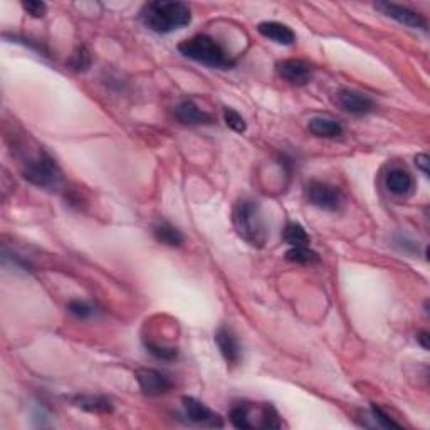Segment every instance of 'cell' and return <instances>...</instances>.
Returning <instances> with one entry per match:
<instances>
[{"mask_svg":"<svg viewBox=\"0 0 430 430\" xmlns=\"http://www.w3.org/2000/svg\"><path fill=\"white\" fill-rule=\"evenodd\" d=\"M140 16L143 24L156 34H170L192 22V12L184 2H148L143 6Z\"/></svg>","mask_w":430,"mask_h":430,"instance_id":"obj_1","label":"cell"},{"mask_svg":"<svg viewBox=\"0 0 430 430\" xmlns=\"http://www.w3.org/2000/svg\"><path fill=\"white\" fill-rule=\"evenodd\" d=\"M234 229L242 241L252 247H264L267 241V229L262 209L257 200L241 199L232 212Z\"/></svg>","mask_w":430,"mask_h":430,"instance_id":"obj_2","label":"cell"},{"mask_svg":"<svg viewBox=\"0 0 430 430\" xmlns=\"http://www.w3.org/2000/svg\"><path fill=\"white\" fill-rule=\"evenodd\" d=\"M180 54L200 64L217 69H231L236 66V59L229 54L221 42L207 34H197L179 44Z\"/></svg>","mask_w":430,"mask_h":430,"instance_id":"obj_3","label":"cell"},{"mask_svg":"<svg viewBox=\"0 0 430 430\" xmlns=\"http://www.w3.org/2000/svg\"><path fill=\"white\" fill-rule=\"evenodd\" d=\"M22 175L32 185L47 190H57L63 184V174L52 156L44 150L22 160Z\"/></svg>","mask_w":430,"mask_h":430,"instance_id":"obj_4","label":"cell"},{"mask_svg":"<svg viewBox=\"0 0 430 430\" xmlns=\"http://www.w3.org/2000/svg\"><path fill=\"white\" fill-rule=\"evenodd\" d=\"M304 192L308 202L314 205V207L326 210V212H336V210L341 209V192L336 187H333V185L326 184V181H309V184L306 185Z\"/></svg>","mask_w":430,"mask_h":430,"instance_id":"obj_5","label":"cell"},{"mask_svg":"<svg viewBox=\"0 0 430 430\" xmlns=\"http://www.w3.org/2000/svg\"><path fill=\"white\" fill-rule=\"evenodd\" d=\"M375 7L399 24H404V26L410 29H419V31L427 32V19H425L422 14L412 11V9L391 2H379L375 4Z\"/></svg>","mask_w":430,"mask_h":430,"instance_id":"obj_6","label":"cell"},{"mask_svg":"<svg viewBox=\"0 0 430 430\" xmlns=\"http://www.w3.org/2000/svg\"><path fill=\"white\" fill-rule=\"evenodd\" d=\"M136 381L141 391L148 396H161L171 390V380L165 374L153 368H143L136 371Z\"/></svg>","mask_w":430,"mask_h":430,"instance_id":"obj_7","label":"cell"},{"mask_svg":"<svg viewBox=\"0 0 430 430\" xmlns=\"http://www.w3.org/2000/svg\"><path fill=\"white\" fill-rule=\"evenodd\" d=\"M278 74L289 84L304 86L313 79V66L303 59H284L276 64Z\"/></svg>","mask_w":430,"mask_h":430,"instance_id":"obj_8","label":"cell"},{"mask_svg":"<svg viewBox=\"0 0 430 430\" xmlns=\"http://www.w3.org/2000/svg\"><path fill=\"white\" fill-rule=\"evenodd\" d=\"M184 409L185 415L189 420H192L194 424L204 425V427L210 429H222L224 420L221 415L212 412L209 407H205L202 402H199L194 396H184Z\"/></svg>","mask_w":430,"mask_h":430,"instance_id":"obj_9","label":"cell"},{"mask_svg":"<svg viewBox=\"0 0 430 430\" xmlns=\"http://www.w3.org/2000/svg\"><path fill=\"white\" fill-rule=\"evenodd\" d=\"M336 101L338 106H340L345 113L350 114H356V116H361V114H368L375 109V103L374 99L366 94L358 93V91H351V89H343L336 94Z\"/></svg>","mask_w":430,"mask_h":430,"instance_id":"obj_10","label":"cell"},{"mask_svg":"<svg viewBox=\"0 0 430 430\" xmlns=\"http://www.w3.org/2000/svg\"><path fill=\"white\" fill-rule=\"evenodd\" d=\"M215 343H217L219 350H221L224 360L229 365H239L242 358V348L239 343L237 336L232 333V329L227 326H221L215 331Z\"/></svg>","mask_w":430,"mask_h":430,"instance_id":"obj_11","label":"cell"},{"mask_svg":"<svg viewBox=\"0 0 430 430\" xmlns=\"http://www.w3.org/2000/svg\"><path fill=\"white\" fill-rule=\"evenodd\" d=\"M174 113H175V118L179 119L181 125L200 126V125H212L214 123L212 114L202 111V109H200L194 101H190V99H185V101L176 104Z\"/></svg>","mask_w":430,"mask_h":430,"instance_id":"obj_12","label":"cell"},{"mask_svg":"<svg viewBox=\"0 0 430 430\" xmlns=\"http://www.w3.org/2000/svg\"><path fill=\"white\" fill-rule=\"evenodd\" d=\"M385 185L396 197H409L415 189L414 176L402 166H394L389 170V174L385 175Z\"/></svg>","mask_w":430,"mask_h":430,"instance_id":"obj_13","label":"cell"},{"mask_svg":"<svg viewBox=\"0 0 430 430\" xmlns=\"http://www.w3.org/2000/svg\"><path fill=\"white\" fill-rule=\"evenodd\" d=\"M257 31H259L261 36H264L266 39L276 42V44L291 46L294 44L296 41V34L293 32V29L281 22H274V21L261 22L259 26H257Z\"/></svg>","mask_w":430,"mask_h":430,"instance_id":"obj_14","label":"cell"},{"mask_svg":"<svg viewBox=\"0 0 430 430\" xmlns=\"http://www.w3.org/2000/svg\"><path fill=\"white\" fill-rule=\"evenodd\" d=\"M308 130L311 135L318 138H338L343 135L341 123L326 116H316L309 119Z\"/></svg>","mask_w":430,"mask_h":430,"instance_id":"obj_15","label":"cell"},{"mask_svg":"<svg viewBox=\"0 0 430 430\" xmlns=\"http://www.w3.org/2000/svg\"><path fill=\"white\" fill-rule=\"evenodd\" d=\"M76 407L86 410L91 414H109L113 412V404L109 402L106 396L99 395H78L74 396Z\"/></svg>","mask_w":430,"mask_h":430,"instance_id":"obj_16","label":"cell"},{"mask_svg":"<svg viewBox=\"0 0 430 430\" xmlns=\"http://www.w3.org/2000/svg\"><path fill=\"white\" fill-rule=\"evenodd\" d=\"M153 236L160 244H165L169 247H180L184 244V234H181L175 226L170 222H160L153 227Z\"/></svg>","mask_w":430,"mask_h":430,"instance_id":"obj_17","label":"cell"},{"mask_svg":"<svg viewBox=\"0 0 430 430\" xmlns=\"http://www.w3.org/2000/svg\"><path fill=\"white\" fill-rule=\"evenodd\" d=\"M252 405L247 402H241L234 405L231 410V422L236 429H252Z\"/></svg>","mask_w":430,"mask_h":430,"instance_id":"obj_18","label":"cell"},{"mask_svg":"<svg viewBox=\"0 0 430 430\" xmlns=\"http://www.w3.org/2000/svg\"><path fill=\"white\" fill-rule=\"evenodd\" d=\"M284 241L289 244V246L298 247V246H308L309 242V236L308 232L304 231V227L298 222H289L288 226L284 227L283 232Z\"/></svg>","mask_w":430,"mask_h":430,"instance_id":"obj_19","label":"cell"},{"mask_svg":"<svg viewBox=\"0 0 430 430\" xmlns=\"http://www.w3.org/2000/svg\"><path fill=\"white\" fill-rule=\"evenodd\" d=\"M286 259L291 262H298V264H314V262L319 261V256L314 251L309 249L308 246H298L291 247V249L286 252Z\"/></svg>","mask_w":430,"mask_h":430,"instance_id":"obj_20","label":"cell"},{"mask_svg":"<svg viewBox=\"0 0 430 430\" xmlns=\"http://www.w3.org/2000/svg\"><path fill=\"white\" fill-rule=\"evenodd\" d=\"M69 66L76 71V73H84V71H88L89 66H91L89 51L86 49L84 46L78 47V49L73 52V56H71Z\"/></svg>","mask_w":430,"mask_h":430,"instance_id":"obj_21","label":"cell"},{"mask_svg":"<svg viewBox=\"0 0 430 430\" xmlns=\"http://www.w3.org/2000/svg\"><path fill=\"white\" fill-rule=\"evenodd\" d=\"M146 350L150 355H153L156 360H164V361H171L179 356V351L176 348H169L164 345H159V343H151L146 341Z\"/></svg>","mask_w":430,"mask_h":430,"instance_id":"obj_22","label":"cell"},{"mask_svg":"<svg viewBox=\"0 0 430 430\" xmlns=\"http://www.w3.org/2000/svg\"><path fill=\"white\" fill-rule=\"evenodd\" d=\"M224 121H226V125L236 133H244L247 130L246 119L242 118V114H239L236 109L232 108H224Z\"/></svg>","mask_w":430,"mask_h":430,"instance_id":"obj_23","label":"cell"},{"mask_svg":"<svg viewBox=\"0 0 430 430\" xmlns=\"http://www.w3.org/2000/svg\"><path fill=\"white\" fill-rule=\"evenodd\" d=\"M68 311L78 319H88L94 314V308L86 303V301L76 299V301H71L68 304Z\"/></svg>","mask_w":430,"mask_h":430,"instance_id":"obj_24","label":"cell"},{"mask_svg":"<svg viewBox=\"0 0 430 430\" xmlns=\"http://www.w3.org/2000/svg\"><path fill=\"white\" fill-rule=\"evenodd\" d=\"M371 415H374L375 422H376V425H379V427H385V429H391V427L400 429V427H402V425H400L399 422H395L394 419H390L389 415H386L384 410H381L379 405H375V404H371Z\"/></svg>","mask_w":430,"mask_h":430,"instance_id":"obj_25","label":"cell"},{"mask_svg":"<svg viewBox=\"0 0 430 430\" xmlns=\"http://www.w3.org/2000/svg\"><path fill=\"white\" fill-rule=\"evenodd\" d=\"M22 7L24 11L36 19L44 17L47 12V6L44 2H39V0H27V2H22Z\"/></svg>","mask_w":430,"mask_h":430,"instance_id":"obj_26","label":"cell"},{"mask_svg":"<svg viewBox=\"0 0 430 430\" xmlns=\"http://www.w3.org/2000/svg\"><path fill=\"white\" fill-rule=\"evenodd\" d=\"M415 164H417L419 170L422 171V174H424L425 176H429V175H430V171H429V164H430V159H429L427 155H425V153H420V155L415 156Z\"/></svg>","mask_w":430,"mask_h":430,"instance_id":"obj_27","label":"cell"},{"mask_svg":"<svg viewBox=\"0 0 430 430\" xmlns=\"http://www.w3.org/2000/svg\"><path fill=\"white\" fill-rule=\"evenodd\" d=\"M429 333L427 331H422V333H419V336H417V340H419V343L420 345H422V348L424 350H429Z\"/></svg>","mask_w":430,"mask_h":430,"instance_id":"obj_28","label":"cell"}]
</instances>
